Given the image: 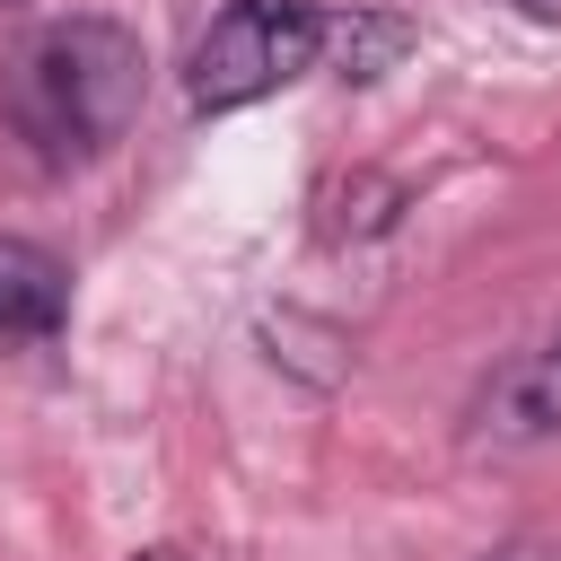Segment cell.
<instances>
[{
	"label": "cell",
	"mask_w": 561,
	"mask_h": 561,
	"mask_svg": "<svg viewBox=\"0 0 561 561\" xmlns=\"http://www.w3.org/2000/svg\"><path fill=\"white\" fill-rule=\"evenodd\" d=\"M149 96V53L114 18H53L0 61V114L44 167L105 158Z\"/></svg>",
	"instance_id": "1"
},
{
	"label": "cell",
	"mask_w": 561,
	"mask_h": 561,
	"mask_svg": "<svg viewBox=\"0 0 561 561\" xmlns=\"http://www.w3.org/2000/svg\"><path fill=\"white\" fill-rule=\"evenodd\" d=\"M324 9L316 0H228L219 18H210V35L193 44V105L202 114H237V105H254V96H272V88H289L298 70H316V53H324Z\"/></svg>",
	"instance_id": "2"
},
{
	"label": "cell",
	"mask_w": 561,
	"mask_h": 561,
	"mask_svg": "<svg viewBox=\"0 0 561 561\" xmlns=\"http://www.w3.org/2000/svg\"><path fill=\"white\" fill-rule=\"evenodd\" d=\"M473 438L526 447V438H561V333L517 351L482 394H473Z\"/></svg>",
	"instance_id": "3"
},
{
	"label": "cell",
	"mask_w": 561,
	"mask_h": 561,
	"mask_svg": "<svg viewBox=\"0 0 561 561\" xmlns=\"http://www.w3.org/2000/svg\"><path fill=\"white\" fill-rule=\"evenodd\" d=\"M61 316H70V272L44 245L0 237V342H44L61 333Z\"/></svg>",
	"instance_id": "4"
},
{
	"label": "cell",
	"mask_w": 561,
	"mask_h": 561,
	"mask_svg": "<svg viewBox=\"0 0 561 561\" xmlns=\"http://www.w3.org/2000/svg\"><path fill=\"white\" fill-rule=\"evenodd\" d=\"M324 44H342V79H377V61H394L403 44H412V26L403 18H333L324 26Z\"/></svg>",
	"instance_id": "5"
},
{
	"label": "cell",
	"mask_w": 561,
	"mask_h": 561,
	"mask_svg": "<svg viewBox=\"0 0 561 561\" xmlns=\"http://www.w3.org/2000/svg\"><path fill=\"white\" fill-rule=\"evenodd\" d=\"M482 561H561V535H517V543H500Z\"/></svg>",
	"instance_id": "6"
},
{
	"label": "cell",
	"mask_w": 561,
	"mask_h": 561,
	"mask_svg": "<svg viewBox=\"0 0 561 561\" xmlns=\"http://www.w3.org/2000/svg\"><path fill=\"white\" fill-rule=\"evenodd\" d=\"M526 18H543V26H561V0H517Z\"/></svg>",
	"instance_id": "7"
},
{
	"label": "cell",
	"mask_w": 561,
	"mask_h": 561,
	"mask_svg": "<svg viewBox=\"0 0 561 561\" xmlns=\"http://www.w3.org/2000/svg\"><path fill=\"white\" fill-rule=\"evenodd\" d=\"M131 561H193V552H167V543H158V552H131Z\"/></svg>",
	"instance_id": "8"
}]
</instances>
